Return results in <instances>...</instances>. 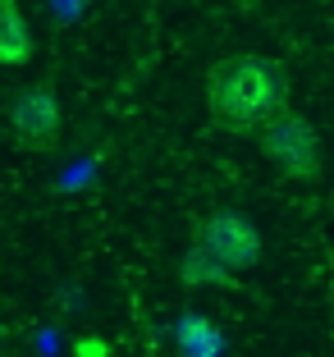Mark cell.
I'll return each mask as SVG.
<instances>
[{
    "label": "cell",
    "instance_id": "obj_3",
    "mask_svg": "<svg viewBox=\"0 0 334 357\" xmlns=\"http://www.w3.org/2000/svg\"><path fill=\"white\" fill-rule=\"evenodd\" d=\"M197 243L206 248L215 261H225L229 271H252V266L261 261V234L248 215L238 211H215L206 215L197 229Z\"/></svg>",
    "mask_w": 334,
    "mask_h": 357
},
{
    "label": "cell",
    "instance_id": "obj_8",
    "mask_svg": "<svg viewBox=\"0 0 334 357\" xmlns=\"http://www.w3.org/2000/svg\"><path fill=\"white\" fill-rule=\"evenodd\" d=\"M73 357H110V348H105V339L87 335V339H78V344H73Z\"/></svg>",
    "mask_w": 334,
    "mask_h": 357
},
{
    "label": "cell",
    "instance_id": "obj_7",
    "mask_svg": "<svg viewBox=\"0 0 334 357\" xmlns=\"http://www.w3.org/2000/svg\"><path fill=\"white\" fill-rule=\"evenodd\" d=\"M179 280L183 284H197V289H229L234 284V275H229V266L225 261H215V257L206 252V248H188L183 252V261H179Z\"/></svg>",
    "mask_w": 334,
    "mask_h": 357
},
{
    "label": "cell",
    "instance_id": "obj_4",
    "mask_svg": "<svg viewBox=\"0 0 334 357\" xmlns=\"http://www.w3.org/2000/svg\"><path fill=\"white\" fill-rule=\"evenodd\" d=\"M10 128H14V142L28 151H51L55 142H60V101H55V92L46 83L37 87H23L19 96L10 101Z\"/></svg>",
    "mask_w": 334,
    "mask_h": 357
},
{
    "label": "cell",
    "instance_id": "obj_6",
    "mask_svg": "<svg viewBox=\"0 0 334 357\" xmlns=\"http://www.w3.org/2000/svg\"><path fill=\"white\" fill-rule=\"evenodd\" d=\"M174 339H179V357H220L225 353V335L211 326L206 316H183L174 326Z\"/></svg>",
    "mask_w": 334,
    "mask_h": 357
},
{
    "label": "cell",
    "instance_id": "obj_1",
    "mask_svg": "<svg viewBox=\"0 0 334 357\" xmlns=\"http://www.w3.org/2000/svg\"><path fill=\"white\" fill-rule=\"evenodd\" d=\"M206 110L215 128L257 137L266 119L289 110V74L271 55H225L206 74Z\"/></svg>",
    "mask_w": 334,
    "mask_h": 357
},
{
    "label": "cell",
    "instance_id": "obj_2",
    "mask_svg": "<svg viewBox=\"0 0 334 357\" xmlns=\"http://www.w3.org/2000/svg\"><path fill=\"white\" fill-rule=\"evenodd\" d=\"M257 142H261V151L289 178H303V183L321 178V137H316V128L307 124L303 115L280 110L275 119H266V124L257 128Z\"/></svg>",
    "mask_w": 334,
    "mask_h": 357
},
{
    "label": "cell",
    "instance_id": "obj_5",
    "mask_svg": "<svg viewBox=\"0 0 334 357\" xmlns=\"http://www.w3.org/2000/svg\"><path fill=\"white\" fill-rule=\"evenodd\" d=\"M32 60V28L23 19L19 0H0V64H28Z\"/></svg>",
    "mask_w": 334,
    "mask_h": 357
}]
</instances>
